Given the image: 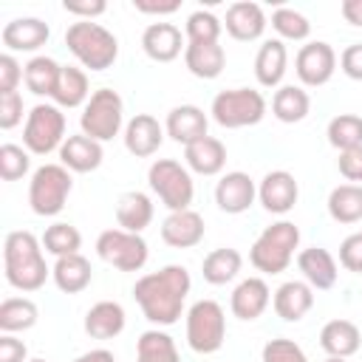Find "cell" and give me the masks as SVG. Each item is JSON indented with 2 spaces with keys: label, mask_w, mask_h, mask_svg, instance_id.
I'll use <instances>...</instances> for the list:
<instances>
[{
  "label": "cell",
  "mask_w": 362,
  "mask_h": 362,
  "mask_svg": "<svg viewBox=\"0 0 362 362\" xmlns=\"http://www.w3.org/2000/svg\"><path fill=\"white\" fill-rule=\"evenodd\" d=\"M147 181L150 189L161 198V204L170 212H181L189 209L192 195H195V184L187 167H181L175 158H156L147 170Z\"/></svg>",
  "instance_id": "cell-6"
},
{
  "label": "cell",
  "mask_w": 362,
  "mask_h": 362,
  "mask_svg": "<svg viewBox=\"0 0 362 362\" xmlns=\"http://www.w3.org/2000/svg\"><path fill=\"white\" fill-rule=\"evenodd\" d=\"M189 286H192L189 272L184 266L173 263V266H164L158 272L139 277L133 286V297H136L141 314L153 325H173V322H178V317L184 311Z\"/></svg>",
  "instance_id": "cell-1"
},
{
  "label": "cell",
  "mask_w": 362,
  "mask_h": 362,
  "mask_svg": "<svg viewBox=\"0 0 362 362\" xmlns=\"http://www.w3.org/2000/svg\"><path fill=\"white\" fill-rule=\"evenodd\" d=\"M206 127H209V119L195 105H178V107H173L167 113V124H164L167 136L173 141L184 144V147L192 144V141H198V139H204V136H209Z\"/></svg>",
  "instance_id": "cell-19"
},
{
  "label": "cell",
  "mask_w": 362,
  "mask_h": 362,
  "mask_svg": "<svg viewBox=\"0 0 362 362\" xmlns=\"http://www.w3.org/2000/svg\"><path fill=\"white\" fill-rule=\"evenodd\" d=\"M42 246L45 252H51L54 257H68V255H79V246H82V235L76 226L71 223H51L42 235Z\"/></svg>",
  "instance_id": "cell-40"
},
{
  "label": "cell",
  "mask_w": 362,
  "mask_h": 362,
  "mask_svg": "<svg viewBox=\"0 0 362 362\" xmlns=\"http://www.w3.org/2000/svg\"><path fill=\"white\" fill-rule=\"evenodd\" d=\"M74 189V178L71 170L62 164H42L34 170L31 181H28V204L37 215L42 218H54L65 209V201Z\"/></svg>",
  "instance_id": "cell-5"
},
{
  "label": "cell",
  "mask_w": 362,
  "mask_h": 362,
  "mask_svg": "<svg viewBox=\"0 0 362 362\" xmlns=\"http://www.w3.org/2000/svg\"><path fill=\"white\" fill-rule=\"evenodd\" d=\"M62 8H65L68 14H74V17L93 20V17H99V14H105V11H107V3H105V0H85V3L65 0V3H62Z\"/></svg>",
  "instance_id": "cell-50"
},
{
  "label": "cell",
  "mask_w": 362,
  "mask_h": 362,
  "mask_svg": "<svg viewBox=\"0 0 362 362\" xmlns=\"http://www.w3.org/2000/svg\"><path fill=\"white\" fill-rule=\"evenodd\" d=\"M272 305H274V311H277L280 320L297 322V320H303L311 311V305H314V288L305 280H286L274 291Z\"/></svg>",
  "instance_id": "cell-23"
},
{
  "label": "cell",
  "mask_w": 362,
  "mask_h": 362,
  "mask_svg": "<svg viewBox=\"0 0 362 362\" xmlns=\"http://www.w3.org/2000/svg\"><path fill=\"white\" fill-rule=\"evenodd\" d=\"M297 246H300V229L291 221H277L257 235V240L249 249V260L263 274H280L288 269Z\"/></svg>",
  "instance_id": "cell-4"
},
{
  "label": "cell",
  "mask_w": 362,
  "mask_h": 362,
  "mask_svg": "<svg viewBox=\"0 0 362 362\" xmlns=\"http://www.w3.org/2000/svg\"><path fill=\"white\" fill-rule=\"evenodd\" d=\"M28 362H48V359H28Z\"/></svg>",
  "instance_id": "cell-56"
},
{
  "label": "cell",
  "mask_w": 362,
  "mask_h": 362,
  "mask_svg": "<svg viewBox=\"0 0 362 362\" xmlns=\"http://www.w3.org/2000/svg\"><path fill=\"white\" fill-rule=\"evenodd\" d=\"M209 113L221 127L238 130V127L257 124L266 116V99L255 88H232V90H221L212 99Z\"/></svg>",
  "instance_id": "cell-7"
},
{
  "label": "cell",
  "mask_w": 362,
  "mask_h": 362,
  "mask_svg": "<svg viewBox=\"0 0 362 362\" xmlns=\"http://www.w3.org/2000/svg\"><path fill=\"white\" fill-rule=\"evenodd\" d=\"M141 48L153 62H173L184 48L181 28L173 23H150L141 34Z\"/></svg>",
  "instance_id": "cell-21"
},
{
  "label": "cell",
  "mask_w": 362,
  "mask_h": 362,
  "mask_svg": "<svg viewBox=\"0 0 362 362\" xmlns=\"http://www.w3.org/2000/svg\"><path fill=\"white\" fill-rule=\"evenodd\" d=\"M65 141V113L57 105H34L25 127H23V144L34 156H48L59 150Z\"/></svg>",
  "instance_id": "cell-10"
},
{
  "label": "cell",
  "mask_w": 362,
  "mask_h": 362,
  "mask_svg": "<svg viewBox=\"0 0 362 362\" xmlns=\"http://www.w3.org/2000/svg\"><path fill=\"white\" fill-rule=\"evenodd\" d=\"M28 348L23 339L11 337V334H3L0 337V362H28Z\"/></svg>",
  "instance_id": "cell-51"
},
{
  "label": "cell",
  "mask_w": 362,
  "mask_h": 362,
  "mask_svg": "<svg viewBox=\"0 0 362 362\" xmlns=\"http://www.w3.org/2000/svg\"><path fill=\"white\" fill-rule=\"evenodd\" d=\"M325 362H345V359H339V356H328Z\"/></svg>",
  "instance_id": "cell-55"
},
{
  "label": "cell",
  "mask_w": 362,
  "mask_h": 362,
  "mask_svg": "<svg viewBox=\"0 0 362 362\" xmlns=\"http://www.w3.org/2000/svg\"><path fill=\"white\" fill-rule=\"evenodd\" d=\"M57 102V107H79L90 99V88H88V74L82 68L74 65H62L57 90L51 96Z\"/></svg>",
  "instance_id": "cell-35"
},
{
  "label": "cell",
  "mask_w": 362,
  "mask_h": 362,
  "mask_svg": "<svg viewBox=\"0 0 362 362\" xmlns=\"http://www.w3.org/2000/svg\"><path fill=\"white\" fill-rule=\"evenodd\" d=\"M226 339V317L215 300H198L187 311V345L195 354H215Z\"/></svg>",
  "instance_id": "cell-9"
},
{
  "label": "cell",
  "mask_w": 362,
  "mask_h": 362,
  "mask_svg": "<svg viewBox=\"0 0 362 362\" xmlns=\"http://www.w3.org/2000/svg\"><path fill=\"white\" fill-rule=\"evenodd\" d=\"M31 167V158H28V150L17 147V144H3L0 147V178L3 181H17L28 173Z\"/></svg>",
  "instance_id": "cell-43"
},
{
  "label": "cell",
  "mask_w": 362,
  "mask_h": 362,
  "mask_svg": "<svg viewBox=\"0 0 362 362\" xmlns=\"http://www.w3.org/2000/svg\"><path fill=\"white\" fill-rule=\"evenodd\" d=\"M23 71L25 65H20L14 54H3L0 57V93H14L17 85L23 82Z\"/></svg>",
  "instance_id": "cell-46"
},
{
  "label": "cell",
  "mask_w": 362,
  "mask_h": 362,
  "mask_svg": "<svg viewBox=\"0 0 362 362\" xmlns=\"http://www.w3.org/2000/svg\"><path fill=\"white\" fill-rule=\"evenodd\" d=\"M286 65H288L286 42L283 40H266L255 57V76L263 88H277L286 76Z\"/></svg>",
  "instance_id": "cell-28"
},
{
  "label": "cell",
  "mask_w": 362,
  "mask_h": 362,
  "mask_svg": "<svg viewBox=\"0 0 362 362\" xmlns=\"http://www.w3.org/2000/svg\"><path fill=\"white\" fill-rule=\"evenodd\" d=\"M37 305L28 297H6L0 303V331L3 334H17V331H28L37 325Z\"/></svg>",
  "instance_id": "cell-37"
},
{
  "label": "cell",
  "mask_w": 362,
  "mask_h": 362,
  "mask_svg": "<svg viewBox=\"0 0 362 362\" xmlns=\"http://www.w3.org/2000/svg\"><path fill=\"white\" fill-rule=\"evenodd\" d=\"M164 141V127L158 124L156 116L150 113H136L127 124H124V147L127 153H133L136 158H147L153 156Z\"/></svg>",
  "instance_id": "cell-16"
},
{
  "label": "cell",
  "mask_w": 362,
  "mask_h": 362,
  "mask_svg": "<svg viewBox=\"0 0 362 362\" xmlns=\"http://www.w3.org/2000/svg\"><path fill=\"white\" fill-rule=\"evenodd\" d=\"M116 221L124 232H136L141 235L150 221H153V201L144 195V192H124L119 201H116Z\"/></svg>",
  "instance_id": "cell-31"
},
{
  "label": "cell",
  "mask_w": 362,
  "mask_h": 362,
  "mask_svg": "<svg viewBox=\"0 0 362 362\" xmlns=\"http://www.w3.org/2000/svg\"><path fill=\"white\" fill-rule=\"evenodd\" d=\"M184 62L192 76L215 79V76H221V71L226 65V51L221 42H189L184 48Z\"/></svg>",
  "instance_id": "cell-27"
},
{
  "label": "cell",
  "mask_w": 362,
  "mask_h": 362,
  "mask_svg": "<svg viewBox=\"0 0 362 362\" xmlns=\"http://www.w3.org/2000/svg\"><path fill=\"white\" fill-rule=\"evenodd\" d=\"M3 45L8 51H37L48 42L51 28L40 17H17L3 25Z\"/></svg>",
  "instance_id": "cell-20"
},
{
  "label": "cell",
  "mask_w": 362,
  "mask_h": 362,
  "mask_svg": "<svg viewBox=\"0 0 362 362\" xmlns=\"http://www.w3.org/2000/svg\"><path fill=\"white\" fill-rule=\"evenodd\" d=\"M124 322H127L124 308L113 300H102L90 305L85 314V331L90 339H113L124 331Z\"/></svg>",
  "instance_id": "cell-26"
},
{
  "label": "cell",
  "mask_w": 362,
  "mask_h": 362,
  "mask_svg": "<svg viewBox=\"0 0 362 362\" xmlns=\"http://www.w3.org/2000/svg\"><path fill=\"white\" fill-rule=\"evenodd\" d=\"M297 269L303 272L305 283H308L311 288H317V291L331 288V286L337 283V274H339L334 255H331L328 249H322V246L303 249V252L297 255Z\"/></svg>",
  "instance_id": "cell-24"
},
{
  "label": "cell",
  "mask_w": 362,
  "mask_h": 362,
  "mask_svg": "<svg viewBox=\"0 0 362 362\" xmlns=\"http://www.w3.org/2000/svg\"><path fill=\"white\" fill-rule=\"evenodd\" d=\"M328 215L337 223H359L362 221V187L339 184L328 195Z\"/></svg>",
  "instance_id": "cell-36"
},
{
  "label": "cell",
  "mask_w": 362,
  "mask_h": 362,
  "mask_svg": "<svg viewBox=\"0 0 362 362\" xmlns=\"http://www.w3.org/2000/svg\"><path fill=\"white\" fill-rule=\"evenodd\" d=\"M339 263H342L348 272L362 274V232L348 235V238L339 243Z\"/></svg>",
  "instance_id": "cell-45"
},
{
  "label": "cell",
  "mask_w": 362,
  "mask_h": 362,
  "mask_svg": "<svg viewBox=\"0 0 362 362\" xmlns=\"http://www.w3.org/2000/svg\"><path fill=\"white\" fill-rule=\"evenodd\" d=\"M320 345H322V351L328 356L348 359V356H354L359 351L362 334H359V328L351 320H331L320 331Z\"/></svg>",
  "instance_id": "cell-29"
},
{
  "label": "cell",
  "mask_w": 362,
  "mask_h": 362,
  "mask_svg": "<svg viewBox=\"0 0 362 362\" xmlns=\"http://www.w3.org/2000/svg\"><path fill=\"white\" fill-rule=\"evenodd\" d=\"M59 74H62V65L57 59H51V57H34V59L25 62L23 79H25V88L34 96H54L57 82H59Z\"/></svg>",
  "instance_id": "cell-34"
},
{
  "label": "cell",
  "mask_w": 362,
  "mask_h": 362,
  "mask_svg": "<svg viewBox=\"0 0 362 362\" xmlns=\"http://www.w3.org/2000/svg\"><path fill=\"white\" fill-rule=\"evenodd\" d=\"M23 122V96L14 93H0V127L11 130Z\"/></svg>",
  "instance_id": "cell-47"
},
{
  "label": "cell",
  "mask_w": 362,
  "mask_h": 362,
  "mask_svg": "<svg viewBox=\"0 0 362 362\" xmlns=\"http://www.w3.org/2000/svg\"><path fill=\"white\" fill-rule=\"evenodd\" d=\"M257 198V187L255 181L249 178V173H240V170H232L226 173L218 187H215V204L221 212L226 215H240L246 212Z\"/></svg>",
  "instance_id": "cell-13"
},
{
  "label": "cell",
  "mask_w": 362,
  "mask_h": 362,
  "mask_svg": "<svg viewBox=\"0 0 362 362\" xmlns=\"http://www.w3.org/2000/svg\"><path fill=\"white\" fill-rule=\"evenodd\" d=\"M272 28L280 34V40H294V42H300V40H305L311 34L308 17L294 11V8H277L272 14Z\"/></svg>",
  "instance_id": "cell-41"
},
{
  "label": "cell",
  "mask_w": 362,
  "mask_h": 362,
  "mask_svg": "<svg viewBox=\"0 0 362 362\" xmlns=\"http://www.w3.org/2000/svg\"><path fill=\"white\" fill-rule=\"evenodd\" d=\"M226 31L232 40H240V42H252V40H260L263 31H266V14L257 3H249V0H240V3H232L226 8V20H223Z\"/></svg>",
  "instance_id": "cell-17"
},
{
  "label": "cell",
  "mask_w": 362,
  "mask_h": 362,
  "mask_svg": "<svg viewBox=\"0 0 362 362\" xmlns=\"http://www.w3.org/2000/svg\"><path fill=\"white\" fill-rule=\"evenodd\" d=\"M96 255L119 272H139V269H144L150 249H147V240L136 232L105 229L96 238Z\"/></svg>",
  "instance_id": "cell-11"
},
{
  "label": "cell",
  "mask_w": 362,
  "mask_h": 362,
  "mask_svg": "<svg viewBox=\"0 0 362 362\" xmlns=\"http://www.w3.org/2000/svg\"><path fill=\"white\" fill-rule=\"evenodd\" d=\"M339 68L348 79L362 82V42H354L339 54Z\"/></svg>",
  "instance_id": "cell-49"
},
{
  "label": "cell",
  "mask_w": 362,
  "mask_h": 362,
  "mask_svg": "<svg viewBox=\"0 0 362 362\" xmlns=\"http://www.w3.org/2000/svg\"><path fill=\"white\" fill-rule=\"evenodd\" d=\"M339 11H342L345 23H351V25L362 28V0H342Z\"/></svg>",
  "instance_id": "cell-53"
},
{
  "label": "cell",
  "mask_w": 362,
  "mask_h": 362,
  "mask_svg": "<svg viewBox=\"0 0 362 362\" xmlns=\"http://www.w3.org/2000/svg\"><path fill=\"white\" fill-rule=\"evenodd\" d=\"M297 195H300V187H297L294 175L286 173V170L266 173L260 187H257V198H260L263 209L272 212V215H286L288 209H294Z\"/></svg>",
  "instance_id": "cell-14"
},
{
  "label": "cell",
  "mask_w": 362,
  "mask_h": 362,
  "mask_svg": "<svg viewBox=\"0 0 362 362\" xmlns=\"http://www.w3.org/2000/svg\"><path fill=\"white\" fill-rule=\"evenodd\" d=\"M269 303H272V291H269L266 280H260V277H246V280H240V283L235 286L232 300H229V308H232V314H235L238 320L252 322V320H257V317L269 308Z\"/></svg>",
  "instance_id": "cell-18"
},
{
  "label": "cell",
  "mask_w": 362,
  "mask_h": 362,
  "mask_svg": "<svg viewBox=\"0 0 362 362\" xmlns=\"http://www.w3.org/2000/svg\"><path fill=\"white\" fill-rule=\"evenodd\" d=\"M263 362H308V356L294 339L277 337L263 345Z\"/></svg>",
  "instance_id": "cell-44"
},
{
  "label": "cell",
  "mask_w": 362,
  "mask_h": 362,
  "mask_svg": "<svg viewBox=\"0 0 362 362\" xmlns=\"http://www.w3.org/2000/svg\"><path fill=\"white\" fill-rule=\"evenodd\" d=\"M3 269L6 280L17 291H37L45 286L51 269L42 257V240L34 238L28 229H17L6 235L3 243Z\"/></svg>",
  "instance_id": "cell-2"
},
{
  "label": "cell",
  "mask_w": 362,
  "mask_h": 362,
  "mask_svg": "<svg viewBox=\"0 0 362 362\" xmlns=\"http://www.w3.org/2000/svg\"><path fill=\"white\" fill-rule=\"evenodd\" d=\"M51 277L57 283L59 291L65 294H79L90 286L93 280V272H90V263L88 257L82 255H68V257H57L54 269H51Z\"/></svg>",
  "instance_id": "cell-30"
},
{
  "label": "cell",
  "mask_w": 362,
  "mask_h": 362,
  "mask_svg": "<svg viewBox=\"0 0 362 362\" xmlns=\"http://www.w3.org/2000/svg\"><path fill=\"white\" fill-rule=\"evenodd\" d=\"M65 45L88 71H107L119 57V40L113 31L93 20L71 23L65 31Z\"/></svg>",
  "instance_id": "cell-3"
},
{
  "label": "cell",
  "mask_w": 362,
  "mask_h": 362,
  "mask_svg": "<svg viewBox=\"0 0 362 362\" xmlns=\"http://www.w3.org/2000/svg\"><path fill=\"white\" fill-rule=\"evenodd\" d=\"M105 158L102 141L79 133V136H68L59 147V161L62 167H68L71 173H93Z\"/></svg>",
  "instance_id": "cell-22"
},
{
  "label": "cell",
  "mask_w": 362,
  "mask_h": 362,
  "mask_svg": "<svg viewBox=\"0 0 362 362\" xmlns=\"http://www.w3.org/2000/svg\"><path fill=\"white\" fill-rule=\"evenodd\" d=\"M204 218L195 209H181V212H170L161 223V240L173 249H189L198 246L204 240Z\"/></svg>",
  "instance_id": "cell-15"
},
{
  "label": "cell",
  "mask_w": 362,
  "mask_h": 362,
  "mask_svg": "<svg viewBox=\"0 0 362 362\" xmlns=\"http://www.w3.org/2000/svg\"><path fill=\"white\" fill-rule=\"evenodd\" d=\"M240 266H243L240 252H238V249H229V246H221V249H212V252L204 257L201 274H204V280L212 283V286H226L229 280L238 277Z\"/></svg>",
  "instance_id": "cell-32"
},
{
  "label": "cell",
  "mask_w": 362,
  "mask_h": 362,
  "mask_svg": "<svg viewBox=\"0 0 362 362\" xmlns=\"http://www.w3.org/2000/svg\"><path fill=\"white\" fill-rule=\"evenodd\" d=\"M221 31H223V23L212 11L198 8L187 17V40L189 42H218Z\"/></svg>",
  "instance_id": "cell-42"
},
{
  "label": "cell",
  "mask_w": 362,
  "mask_h": 362,
  "mask_svg": "<svg viewBox=\"0 0 362 362\" xmlns=\"http://www.w3.org/2000/svg\"><path fill=\"white\" fill-rule=\"evenodd\" d=\"M122 122H124V105L113 88L93 90L82 107V116H79L82 133L96 139V141H110L113 136H119Z\"/></svg>",
  "instance_id": "cell-8"
},
{
  "label": "cell",
  "mask_w": 362,
  "mask_h": 362,
  "mask_svg": "<svg viewBox=\"0 0 362 362\" xmlns=\"http://www.w3.org/2000/svg\"><path fill=\"white\" fill-rule=\"evenodd\" d=\"M294 71H297V76H300L303 85L320 88V85H325L334 76V71H337V54L322 40L305 42L297 51V57H294Z\"/></svg>",
  "instance_id": "cell-12"
},
{
  "label": "cell",
  "mask_w": 362,
  "mask_h": 362,
  "mask_svg": "<svg viewBox=\"0 0 362 362\" xmlns=\"http://www.w3.org/2000/svg\"><path fill=\"white\" fill-rule=\"evenodd\" d=\"M328 144L342 150L359 147L362 144V116L356 113H339L328 122Z\"/></svg>",
  "instance_id": "cell-39"
},
{
  "label": "cell",
  "mask_w": 362,
  "mask_h": 362,
  "mask_svg": "<svg viewBox=\"0 0 362 362\" xmlns=\"http://www.w3.org/2000/svg\"><path fill=\"white\" fill-rule=\"evenodd\" d=\"M184 161L198 175H218L226 167V147L215 136H204L184 147Z\"/></svg>",
  "instance_id": "cell-25"
},
{
  "label": "cell",
  "mask_w": 362,
  "mask_h": 362,
  "mask_svg": "<svg viewBox=\"0 0 362 362\" xmlns=\"http://www.w3.org/2000/svg\"><path fill=\"white\" fill-rule=\"evenodd\" d=\"M74 362H116V356H113L107 348H93V351H88V354L76 356Z\"/></svg>",
  "instance_id": "cell-54"
},
{
  "label": "cell",
  "mask_w": 362,
  "mask_h": 362,
  "mask_svg": "<svg viewBox=\"0 0 362 362\" xmlns=\"http://www.w3.org/2000/svg\"><path fill=\"white\" fill-rule=\"evenodd\" d=\"M133 6H136V11H141V14H173V11H178V8H181V3H178V0H170V3L133 0Z\"/></svg>",
  "instance_id": "cell-52"
},
{
  "label": "cell",
  "mask_w": 362,
  "mask_h": 362,
  "mask_svg": "<svg viewBox=\"0 0 362 362\" xmlns=\"http://www.w3.org/2000/svg\"><path fill=\"white\" fill-rule=\"evenodd\" d=\"M136 362H178V348L170 334L153 328L136 342Z\"/></svg>",
  "instance_id": "cell-38"
},
{
  "label": "cell",
  "mask_w": 362,
  "mask_h": 362,
  "mask_svg": "<svg viewBox=\"0 0 362 362\" xmlns=\"http://www.w3.org/2000/svg\"><path fill=\"white\" fill-rule=\"evenodd\" d=\"M337 164H339L342 178L362 181V144L359 147H351V150H342L339 158H337Z\"/></svg>",
  "instance_id": "cell-48"
},
{
  "label": "cell",
  "mask_w": 362,
  "mask_h": 362,
  "mask_svg": "<svg viewBox=\"0 0 362 362\" xmlns=\"http://www.w3.org/2000/svg\"><path fill=\"white\" fill-rule=\"evenodd\" d=\"M311 110V99L308 93L300 88V85H283L274 90V99H272V113L274 119H280L283 124H294V122H303Z\"/></svg>",
  "instance_id": "cell-33"
}]
</instances>
